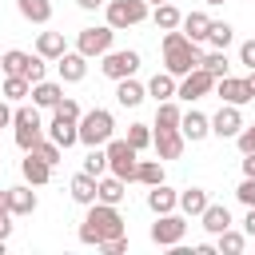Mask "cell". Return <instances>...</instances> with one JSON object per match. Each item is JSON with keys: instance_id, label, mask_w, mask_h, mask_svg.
<instances>
[{"instance_id": "obj_1", "label": "cell", "mask_w": 255, "mask_h": 255, "mask_svg": "<svg viewBox=\"0 0 255 255\" xmlns=\"http://www.w3.org/2000/svg\"><path fill=\"white\" fill-rule=\"evenodd\" d=\"M116 235H124V215L116 211V203L96 199V203L88 207L84 223H80V243H88V247H104V243L116 239Z\"/></svg>"}, {"instance_id": "obj_2", "label": "cell", "mask_w": 255, "mask_h": 255, "mask_svg": "<svg viewBox=\"0 0 255 255\" xmlns=\"http://www.w3.org/2000/svg\"><path fill=\"white\" fill-rule=\"evenodd\" d=\"M199 60H203V52H199V44L195 40H187L179 28H171V32H163V68L179 80V76H187L191 68H199Z\"/></svg>"}, {"instance_id": "obj_3", "label": "cell", "mask_w": 255, "mask_h": 255, "mask_svg": "<svg viewBox=\"0 0 255 255\" xmlns=\"http://www.w3.org/2000/svg\"><path fill=\"white\" fill-rule=\"evenodd\" d=\"M112 135H116V120H112L108 108H92V112L80 116V143H88V147H104Z\"/></svg>"}, {"instance_id": "obj_4", "label": "cell", "mask_w": 255, "mask_h": 255, "mask_svg": "<svg viewBox=\"0 0 255 255\" xmlns=\"http://www.w3.org/2000/svg\"><path fill=\"white\" fill-rule=\"evenodd\" d=\"M104 151H108V171H112V175H120L124 183H135L139 151H135L128 139H108V143H104Z\"/></svg>"}, {"instance_id": "obj_5", "label": "cell", "mask_w": 255, "mask_h": 255, "mask_svg": "<svg viewBox=\"0 0 255 255\" xmlns=\"http://www.w3.org/2000/svg\"><path fill=\"white\" fill-rule=\"evenodd\" d=\"M12 128H16V147L20 151H32L40 139H44V120H40V108H16L12 116Z\"/></svg>"}, {"instance_id": "obj_6", "label": "cell", "mask_w": 255, "mask_h": 255, "mask_svg": "<svg viewBox=\"0 0 255 255\" xmlns=\"http://www.w3.org/2000/svg\"><path fill=\"white\" fill-rule=\"evenodd\" d=\"M104 12H108V24L116 32H124V28H135L147 20V0H108Z\"/></svg>"}, {"instance_id": "obj_7", "label": "cell", "mask_w": 255, "mask_h": 255, "mask_svg": "<svg viewBox=\"0 0 255 255\" xmlns=\"http://www.w3.org/2000/svg\"><path fill=\"white\" fill-rule=\"evenodd\" d=\"M112 40H116V28H112V24H92V28H80V36H76V52H84V56L92 60V56L112 52Z\"/></svg>"}, {"instance_id": "obj_8", "label": "cell", "mask_w": 255, "mask_h": 255, "mask_svg": "<svg viewBox=\"0 0 255 255\" xmlns=\"http://www.w3.org/2000/svg\"><path fill=\"white\" fill-rule=\"evenodd\" d=\"M183 235H187V219L183 215H175V211L155 215V223H151V243L155 247H175V243H183Z\"/></svg>"}, {"instance_id": "obj_9", "label": "cell", "mask_w": 255, "mask_h": 255, "mask_svg": "<svg viewBox=\"0 0 255 255\" xmlns=\"http://www.w3.org/2000/svg\"><path fill=\"white\" fill-rule=\"evenodd\" d=\"M104 64H100V72L108 76V80H128V76H135L139 72V52H131V48H124V52H104L100 56Z\"/></svg>"}, {"instance_id": "obj_10", "label": "cell", "mask_w": 255, "mask_h": 255, "mask_svg": "<svg viewBox=\"0 0 255 255\" xmlns=\"http://www.w3.org/2000/svg\"><path fill=\"white\" fill-rule=\"evenodd\" d=\"M211 92H215V76L207 68H191L187 76H179V88H175V96L187 100V104H195V100H203Z\"/></svg>"}, {"instance_id": "obj_11", "label": "cell", "mask_w": 255, "mask_h": 255, "mask_svg": "<svg viewBox=\"0 0 255 255\" xmlns=\"http://www.w3.org/2000/svg\"><path fill=\"white\" fill-rule=\"evenodd\" d=\"M215 96H219L223 104H235V108H243V104L255 100L247 76H219V80H215Z\"/></svg>"}, {"instance_id": "obj_12", "label": "cell", "mask_w": 255, "mask_h": 255, "mask_svg": "<svg viewBox=\"0 0 255 255\" xmlns=\"http://www.w3.org/2000/svg\"><path fill=\"white\" fill-rule=\"evenodd\" d=\"M239 131H243V108L223 104V108L211 116V135H219V139H235Z\"/></svg>"}, {"instance_id": "obj_13", "label": "cell", "mask_w": 255, "mask_h": 255, "mask_svg": "<svg viewBox=\"0 0 255 255\" xmlns=\"http://www.w3.org/2000/svg\"><path fill=\"white\" fill-rule=\"evenodd\" d=\"M183 131L179 128H155V135H151V147H155V155L159 159H179L183 155Z\"/></svg>"}, {"instance_id": "obj_14", "label": "cell", "mask_w": 255, "mask_h": 255, "mask_svg": "<svg viewBox=\"0 0 255 255\" xmlns=\"http://www.w3.org/2000/svg\"><path fill=\"white\" fill-rule=\"evenodd\" d=\"M56 72H60V84H80L88 76V56L84 52H64L56 60Z\"/></svg>"}, {"instance_id": "obj_15", "label": "cell", "mask_w": 255, "mask_h": 255, "mask_svg": "<svg viewBox=\"0 0 255 255\" xmlns=\"http://www.w3.org/2000/svg\"><path fill=\"white\" fill-rule=\"evenodd\" d=\"M48 139H56V143L68 151L72 143H80V120H64V116H56V112H52V124H48Z\"/></svg>"}, {"instance_id": "obj_16", "label": "cell", "mask_w": 255, "mask_h": 255, "mask_svg": "<svg viewBox=\"0 0 255 255\" xmlns=\"http://www.w3.org/2000/svg\"><path fill=\"white\" fill-rule=\"evenodd\" d=\"M179 131H183V139H191V143H199V139H207L211 135V116H203V112H183V120H179Z\"/></svg>"}, {"instance_id": "obj_17", "label": "cell", "mask_w": 255, "mask_h": 255, "mask_svg": "<svg viewBox=\"0 0 255 255\" xmlns=\"http://www.w3.org/2000/svg\"><path fill=\"white\" fill-rule=\"evenodd\" d=\"M68 191H72V199H76V203L92 207V203L100 199V179H96V175H88V171H80V175H72Z\"/></svg>"}, {"instance_id": "obj_18", "label": "cell", "mask_w": 255, "mask_h": 255, "mask_svg": "<svg viewBox=\"0 0 255 255\" xmlns=\"http://www.w3.org/2000/svg\"><path fill=\"white\" fill-rule=\"evenodd\" d=\"M143 96H147V88H143L135 76L116 80V104H120V108H139V104H143Z\"/></svg>"}, {"instance_id": "obj_19", "label": "cell", "mask_w": 255, "mask_h": 255, "mask_svg": "<svg viewBox=\"0 0 255 255\" xmlns=\"http://www.w3.org/2000/svg\"><path fill=\"white\" fill-rule=\"evenodd\" d=\"M199 223H203V231H207V235L227 231V227H231V211H227V203H207V207H203V215H199Z\"/></svg>"}, {"instance_id": "obj_20", "label": "cell", "mask_w": 255, "mask_h": 255, "mask_svg": "<svg viewBox=\"0 0 255 255\" xmlns=\"http://www.w3.org/2000/svg\"><path fill=\"white\" fill-rule=\"evenodd\" d=\"M20 171H24V179H28L32 187H40V183H48V179H52V163H44V159H40V155H32V151H24Z\"/></svg>"}, {"instance_id": "obj_21", "label": "cell", "mask_w": 255, "mask_h": 255, "mask_svg": "<svg viewBox=\"0 0 255 255\" xmlns=\"http://www.w3.org/2000/svg\"><path fill=\"white\" fill-rule=\"evenodd\" d=\"M147 207H151L155 215H167V211L179 207V191H171L167 183H155V187L147 191Z\"/></svg>"}, {"instance_id": "obj_22", "label": "cell", "mask_w": 255, "mask_h": 255, "mask_svg": "<svg viewBox=\"0 0 255 255\" xmlns=\"http://www.w3.org/2000/svg\"><path fill=\"white\" fill-rule=\"evenodd\" d=\"M179 28H183V36H187V40H195V44H207V32H211V16H207V12H187Z\"/></svg>"}, {"instance_id": "obj_23", "label": "cell", "mask_w": 255, "mask_h": 255, "mask_svg": "<svg viewBox=\"0 0 255 255\" xmlns=\"http://www.w3.org/2000/svg\"><path fill=\"white\" fill-rule=\"evenodd\" d=\"M175 88H179V84H175V76H171L167 68H163V72H155V76L147 80V96H151L155 104H163V100H175Z\"/></svg>"}, {"instance_id": "obj_24", "label": "cell", "mask_w": 255, "mask_h": 255, "mask_svg": "<svg viewBox=\"0 0 255 255\" xmlns=\"http://www.w3.org/2000/svg\"><path fill=\"white\" fill-rule=\"evenodd\" d=\"M60 100H64V84H56V80L32 84V104H36V108H56Z\"/></svg>"}, {"instance_id": "obj_25", "label": "cell", "mask_w": 255, "mask_h": 255, "mask_svg": "<svg viewBox=\"0 0 255 255\" xmlns=\"http://www.w3.org/2000/svg\"><path fill=\"white\" fill-rule=\"evenodd\" d=\"M8 211H12V215H32V211H36V191H32V183H28V187H24V183H20V187H8Z\"/></svg>"}, {"instance_id": "obj_26", "label": "cell", "mask_w": 255, "mask_h": 255, "mask_svg": "<svg viewBox=\"0 0 255 255\" xmlns=\"http://www.w3.org/2000/svg\"><path fill=\"white\" fill-rule=\"evenodd\" d=\"M207 203H211V199H207L203 187H187V191H179V211H183L187 219H199Z\"/></svg>"}, {"instance_id": "obj_27", "label": "cell", "mask_w": 255, "mask_h": 255, "mask_svg": "<svg viewBox=\"0 0 255 255\" xmlns=\"http://www.w3.org/2000/svg\"><path fill=\"white\" fill-rule=\"evenodd\" d=\"M36 52H40L44 60H60V56L68 52L64 32H40V36H36Z\"/></svg>"}, {"instance_id": "obj_28", "label": "cell", "mask_w": 255, "mask_h": 255, "mask_svg": "<svg viewBox=\"0 0 255 255\" xmlns=\"http://www.w3.org/2000/svg\"><path fill=\"white\" fill-rule=\"evenodd\" d=\"M16 8L28 24H48L52 20V0H16Z\"/></svg>"}, {"instance_id": "obj_29", "label": "cell", "mask_w": 255, "mask_h": 255, "mask_svg": "<svg viewBox=\"0 0 255 255\" xmlns=\"http://www.w3.org/2000/svg\"><path fill=\"white\" fill-rule=\"evenodd\" d=\"M151 20H155V28H159V32H171V28H179V24H183V12H179L171 0H163V4H155Z\"/></svg>"}, {"instance_id": "obj_30", "label": "cell", "mask_w": 255, "mask_h": 255, "mask_svg": "<svg viewBox=\"0 0 255 255\" xmlns=\"http://www.w3.org/2000/svg\"><path fill=\"white\" fill-rule=\"evenodd\" d=\"M124 195H128V183L120 179V175H100V199L104 203H124Z\"/></svg>"}, {"instance_id": "obj_31", "label": "cell", "mask_w": 255, "mask_h": 255, "mask_svg": "<svg viewBox=\"0 0 255 255\" xmlns=\"http://www.w3.org/2000/svg\"><path fill=\"white\" fill-rule=\"evenodd\" d=\"M28 60H32V52L12 48V52L0 56V72H4V76H24V72H28Z\"/></svg>"}, {"instance_id": "obj_32", "label": "cell", "mask_w": 255, "mask_h": 255, "mask_svg": "<svg viewBox=\"0 0 255 255\" xmlns=\"http://www.w3.org/2000/svg\"><path fill=\"white\" fill-rule=\"evenodd\" d=\"M4 100H12V104H20L24 96H32V80L28 76H4Z\"/></svg>"}, {"instance_id": "obj_33", "label": "cell", "mask_w": 255, "mask_h": 255, "mask_svg": "<svg viewBox=\"0 0 255 255\" xmlns=\"http://www.w3.org/2000/svg\"><path fill=\"white\" fill-rule=\"evenodd\" d=\"M135 183H147V187L163 183V159H139V167H135Z\"/></svg>"}, {"instance_id": "obj_34", "label": "cell", "mask_w": 255, "mask_h": 255, "mask_svg": "<svg viewBox=\"0 0 255 255\" xmlns=\"http://www.w3.org/2000/svg\"><path fill=\"white\" fill-rule=\"evenodd\" d=\"M215 239H219L215 247H219L223 255H239V251L247 247V231H235V227H227V231H219Z\"/></svg>"}, {"instance_id": "obj_35", "label": "cell", "mask_w": 255, "mask_h": 255, "mask_svg": "<svg viewBox=\"0 0 255 255\" xmlns=\"http://www.w3.org/2000/svg\"><path fill=\"white\" fill-rule=\"evenodd\" d=\"M199 68H207L215 80H219V76H227V68H231V64H227V48H211V52H203Z\"/></svg>"}, {"instance_id": "obj_36", "label": "cell", "mask_w": 255, "mask_h": 255, "mask_svg": "<svg viewBox=\"0 0 255 255\" xmlns=\"http://www.w3.org/2000/svg\"><path fill=\"white\" fill-rule=\"evenodd\" d=\"M179 120H183L179 104H171V100L155 104V128H179Z\"/></svg>"}, {"instance_id": "obj_37", "label": "cell", "mask_w": 255, "mask_h": 255, "mask_svg": "<svg viewBox=\"0 0 255 255\" xmlns=\"http://www.w3.org/2000/svg\"><path fill=\"white\" fill-rule=\"evenodd\" d=\"M235 40V28L227 24V20H211V32H207V44L211 48H227Z\"/></svg>"}, {"instance_id": "obj_38", "label": "cell", "mask_w": 255, "mask_h": 255, "mask_svg": "<svg viewBox=\"0 0 255 255\" xmlns=\"http://www.w3.org/2000/svg\"><path fill=\"white\" fill-rule=\"evenodd\" d=\"M32 155H40V159H44V163H52V167H56V163H60V159H64V147H60V143H56V139H40V143H36V147H32Z\"/></svg>"}, {"instance_id": "obj_39", "label": "cell", "mask_w": 255, "mask_h": 255, "mask_svg": "<svg viewBox=\"0 0 255 255\" xmlns=\"http://www.w3.org/2000/svg\"><path fill=\"white\" fill-rule=\"evenodd\" d=\"M84 171L100 179V175L108 171V151H104V147H88V159H84Z\"/></svg>"}, {"instance_id": "obj_40", "label": "cell", "mask_w": 255, "mask_h": 255, "mask_svg": "<svg viewBox=\"0 0 255 255\" xmlns=\"http://www.w3.org/2000/svg\"><path fill=\"white\" fill-rule=\"evenodd\" d=\"M151 135H155V131H151L147 124H131V128H128V143H131L135 151H143V147L151 143Z\"/></svg>"}, {"instance_id": "obj_41", "label": "cell", "mask_w": 255, "mask_h": 255, "mask_svg": "<svg viewBox=\"0 0 255 255\" xmlns=\"http://www.w3.org/2000/svg\"><path fill=\"white\" fill-rule=\"evenodd\" d=\"M235 195H239L243 207H255V175H243V183L235 187Z\"/></svg>"}, {"instance_id": "obj_42", "label": "cell", "mask_w": 255, "mask_h": 255, "mask_svg": "<svg viewBox=\"0 0 255 255\" xmlns=\"http://www.w3.org/2000/svg\"><path fill=\"white\" fill-rule=\"evenodd\" d=\"M52 112H56V116H64V120H80V116H84V112H80V104H76L72 96H64V100H60Z\"/></svg>"}, {"instance_id": "obj_43", "label": "cell", "mask_w": 255, "mask_h": 255, "mask_svg": "<svg viewBox=\"0 0 255 255\" xmlns=\"http://www.w3.org/2000/svg\"><path fill=\"white\" fill-rule=\"evenodd\" d=\"M44 72H48V64H44V56H40V52H36V56H32V60H28V72H24V76H28V80H32V84H40V80H44Z\"/></svg>"}, {"instance_id": "obj_44", "label": "cell", "mask_w": 255, "mask_h": 255, "mask_svg": "<svg viewBox=\"0 0 255 255\" xmlns=\"http://www.w3.org/2000/svg\"><path fill=\"white\" fill-rule=\"evenodd\" d=\"M235 143H239V151L247 155V151H255V124H243V131L235 135Z\"/></svg>"}, {"instance_id": "obj_45", "label": "cell", "mask_w": 255, "mask_h": 255, "mask_svg": "<svg viewBox=\"0 0 255 255\" xmlns=\"http://www.w3.org/2000/svg\"><path fill=\"white\" fill-rule=\"evenodd\" d=\"M100 251H108V255H124V251H128V235H116V239H108Z\"/></svg>"}, {"instance_id": "obj_46", "label": "cell", "mask_w": 255, "mask_h": 255, "mask_svg": "<svg viewBox=\"0 0 255 255\" xmlns=\"http://www.w3.org/2000/svg\"><path fill=\"white\" fill-rule=\"evenodd\" d=\"M239 64L255 68V40H243V44H239Z\"/></svg>"}, {"instance_id": "obj_47", "label": "cell", "mask_w": 255, "mask_h": 255, "mask_svg": "<svg viewBox=\"0 0 255 255\" xmlns=\"http://www.w3.org/2000/svg\"><path fill=\"white\" fill-rule=\"evenodd\" d=\"M12 116H16V112H12V100H4V96H0V128H8V124H12Z\"/></svg>"}, {"instance_id": "obj_48", "label": "cell", "mask_w": 255, "mask_h": 255, "mask_svg": "<svg viewBox=\"0 0 255 255\" xmlns=\"http://www.w3.org/2000/svg\"><path fill=\"white\" fill-rule=\"evenodd\" d=\"M243 231H247V239H255V207H247V215H243Z\"/></svg>"}, {"instance_id": "obj_49", "label": "cell", "mask_w": 255, "mask_h": 255, "mask_svg": "<svg viewBox=\"0 0 255 255\" xmlns=\"http://www.w3.org/2000/svg\"><path fill=\"white\" fill-rule=\"evenodd\" d=\"M12 235V215H0V239Z\"/></svg>"}, {"instance_id": "obj_50", "label": "cell", "mask_w": 255, "mask_h": 255, "mask_svg": "<svg viewBox=\"0 0 255 255\" xmlns=\"http://www.w3.org/2000/svg\"><path fill=\"white\" fill-rule=\"evenodd\" d=\"M243 175H255V151L243 155Z\"/></svg>"}, {"instance_id": "obj_51", "label": "cell", "mask_w": 255, "mask_h": 255, "mask_svg": "<svg viewBox=\"0 0 255 255\" xmlns=\"http://www.w3.org/2000/svg\"><path fill=\"white\" fill-rule=\"evenodd\" d=\"M76 4H80V8H84V12H96V8H104V4H108V0H76Z\"/></svg>"}, {"instance_id": "obj_52", "label": "cell", "mask_w": 255, "mask_h": 255, "mask_svg": "<svg viewBox=\"0 0 255 255\" xmlns=\"http://www.w3.org/2000/svg\"><path fill=\"white\" fill-rule=\"evenodd\" d=\"M0 215H12L8 211V187H0Z\"/></svg>"}, {"instance_id": "obj_53", "label": "cell", "mask_w": 255, "mask_h": 255, "mask_svg": "<svg viewBox=\"0 0 255 255\" xmlns=\"http://www.w3.org/2000/svg\"><path fill=\"white\" fill-rule=\"evenodd\" d=\"M4 251H8V239H0V255H4Z\"/></svg>"}, {"instance_id": "obj_54", "label": "cell", "mask_w": 255, "mask_h": 255, "mask_svg": "<svg viewBox=\"0 0 255 255\" xmlns=\"http://www.w3.org/2000/svg\"><path fill=\"white\" fill-rule=\"evenodd\" d=\"M247 80H251V92H255V68H251V76H247Z\"/></svg>"}, {"instance_id": "obj_55", "label": "cell", "mask_w": 255, "mask_h": 255, "mask_svg": "<svg viewBox=\"0 0 255 255\" xmlns=\"http://www.w3.org/2000/svg\"><path fill=\"white\" fill-rule=\"evenodd\" d=\"M207 4H223V0H207Z\"/></svg>"}, {"instance_id": "obj_56", "label": "cell", "mask_w": 255, "mask_h": 255, "mask_svg": "<svg viewBox=\"0 0 255 255\" xmlns=\"http://www.w3.org/2000/svg\"><path fill=\"white\" fill-rule=\"evenodd\" d=\"M147 4H163V0H147Z\"/></svg>"}]
</instances>
